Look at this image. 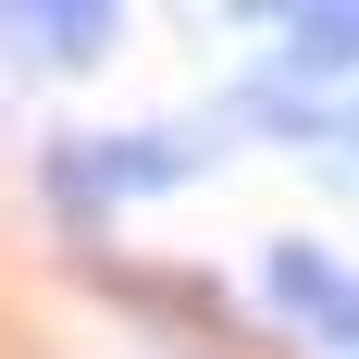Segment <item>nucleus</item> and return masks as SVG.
Instances as JSON below:
<instances>
[{"label":"nucleus","mask_w":359,"mask_h":359,"mask_svg":"<svg viewBox=\"0 0 359 359\" xmlns=\"http://www.w3.org/2000/svg\"><path fill=\"white\" fill-rule=\"evenodd\" d=\"M334 285H347V273H334L323 248H297V236H285V248H273V297H285L297 323H323V310H334Z\"/></svg>","instance_id":"nucleus-4"},{"label":"nucleus","mask_w":359,"mask_h":359,"mask_svg":"<svg viewBox=\"0 0 359 359\" xmlns=\"http://www.w3.org/2000/svg\"><path fill=\"white\" fill-rule=\"evenodd\" d=\"M334 137H347V149H359V100H347V111H334Z\"/></svg>","instance_id":"nucleus-6"},{"label":"nucleus","mask_w":359,"mask_h":359,"mask_svg":"<svg viewBox=\"0 0 359 359\" xmlns=\"http://www.w3.org/2000/svg\"><path fill=\"white\" fill-rule=\"evenodd\" d=\"M323 334H334V347H359V285H334V310H323Z\"/></svg>","instance_id":"nucleus-5"},{"label":"nucleus","mask_w":359,"mask_h":359,"mask_svg":"<svg viewBox=\"0 0 359 359\" xmlns=\"http://www.w3.org/2000/svg\"><path fill=\"white\" fill-rule=\"evenodd\" d=\"M13 25H25L62 74H87L111 37H124V0H13Z\"/></svg>","instance_id":"nucleus-3"},{"label":"nucleus","mask_w":359,"mask_h":359,"mask_svg":"<svg viewBox=\"0 0 359 359\" xmlns=\"http://www.w3.org/2000/svg\"><path fill=\"white\" fill-rule=\"evenodd\" d=\"M186 174H198V137H62L50 149V186H62L74 223H100L111 198H161Z\"/></svg>","instance_id":"nucleus-1"},{"label":"nucleus","mask_w":359,"mask_h":359,"mask_svg":"<svg viewBox=\"0 0 359 359\" xmlns=\"http://www.w3.org/2000/svg\"><path fill=\"white\" fill-rule=\"evenodd\" d=\"M260 25H285V62L297 74H359V0H236Z\"/></svg>","instance_id":"nucleus-2"}]
</instances>
